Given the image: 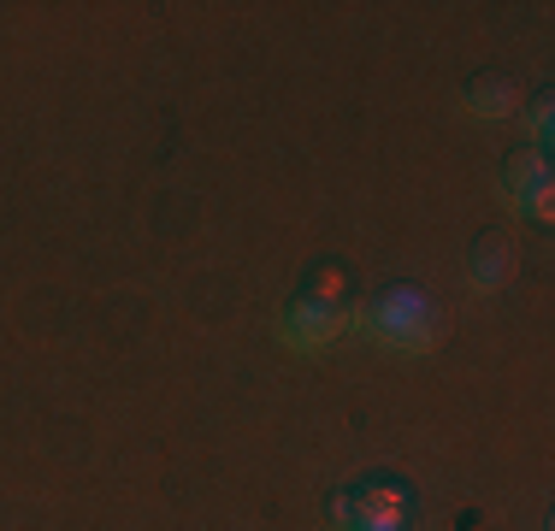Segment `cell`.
<instances>
[{
	"mask_svg": "<svg viewBox=\"0 0 555 531\" xmlns=\"http://www.w3.org/2000/svg\"><path fill=\"white\" fill-rule=\"evenodd\" d=\"M538 190H550V154H514L508 166H502V195H508L514 207L526 202V195H538Z\"/></svg>",
	"mask_w": 555,
	"mask_h": 531,
	"instance_id": "5",
	"label": "cell"
},
{
	"mask_svg": "<svg viewBox=\"0 0 555 531\" xmlns=\"http://www.w3.org/2000/svg\"><path fill=\"white\" fill-rule=\"evenodd\" d=\"M343 325H349V308H343V301L296 296L284 308V342H296V349H325L332 337H343Z\"/></svg>",
	"mask_w": 555,
	"mask_h": 531,
	"instance_id": "2",
	"label": "cell"
},
{
	"mask_svg": "<svg viewBox=\"0 0 555 531\" xmlns=\"http://www.w3.org/2000/svg\"><path fill=\"white\" fill-rule=\"evenodd\" d=\"M461 101H467L473 118H514L520 113V89H514L508 77H496V72L473 77V83L461 89Z\"/></svg>",
	"mask_w": 555,
	"mask_h": 531,
	"instance_id": "4",
	"label": "cell"
},
{
	"mask_svg": "<svg viewBox=\"0 0 555 531\" xmlns=\"http://www.w3.org/2000/svg\"><path fill=\"white\" fill-rule=\"evenodd\" d=\"M526 125H532V137H538V154L550 148V125H555V95L550 89H538L532 106H526Z\"/></svg>",
	"mask_w": 555,
	"mask_h": 531,
	"instance_id": "6",
	"label": "cell"
},
{
	"mask_svg": "<svg viewBox=\"0 0 555 531\" xmlns=\"http://www.w3.org/2000/svg\"><path fill=\"white\" fill-rule=\"evenodd\" d=\"M508 272H514V243L502 231L479 236L473 255H467V284L473 289H502V284H508Z\"/></svg>",
	"mask_w": 555,
	"mask_h": 531,
	"instance_id": "3",
	"label": "cell"
},
{
	"mask_svg": "<svg viewBox=\"0 0 555 531\" xmlns=\"http://www.w3.org/2000/svg\"><path fill=\"white\" fill-rule=\"evenodd\" d=\"M514 212H526V219H538V224H550V212H555V190H538V195H526Z\"/></svg>",
	"mask_w": 555,
	"mask_h": 531,
	"instance_id": "7",
	"label": "cell"
},
{
	"mask_svg": "<svg viewBox=\"0 0 555 531\" xmlns=\"http://www.w3.org/2000/svg\"><path fill=\"white\" fill-rule=\"evenodd\" d=\"M343 531H408V520H373V514H354Z\"/></svg>",
	"mask_w": 555,
	"mask_h": 531,
	"instance_id": "8",
	"label": "cell"
},
{
	"mask_svg": "<svg viewBox=\"0 0 555 531\" xmlns=\"http://www.w3.org/2000/svg\"><path fill=\"white\" fill-rule=\"evenodd\" d=\"M366 331L396 354H426L438 342V301L414 284H390L385 296L366 308Z\"/></svg>",
	"mask_w": 555,
	"mask_h": 531,
	"instance_id": "1",
	"label": "cell"
}]
</instances>
